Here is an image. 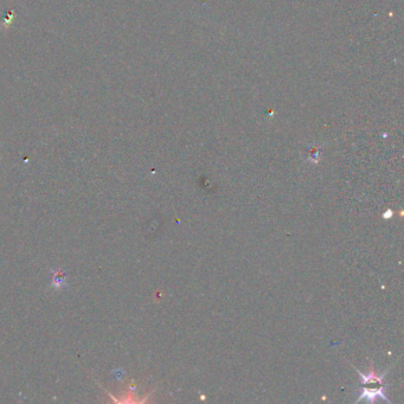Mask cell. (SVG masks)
Returning a JSON list of instances; mask_svg holds the SVG:
<instances>
[{
    "label": "cell",
    "instance_id": "1",
    "mask_svg": "<svg viewBox=\"0 0 404 404\" xmlns=\"http://www.w3.org/2000/svg\"><path fill=\"white\" fill-rule=\"evenodd\" d=\"M377 398H383L384 401H387L388 403H391L390 399L387 397V395H385V387L383 384L381 385L378 389H369V388H362V394L359 397L357 398V401L356 402H361L363 399H366L367 402L370 403H373L376 401Z\"/></svg>",
    "mask_w": 404,
    "mask_h": 404
},
{
    "label": "cell",
    "instance_id": "2",
    "mask_svg": "<svg viewBox=\"0 0 404 404\" xmlns=\"http://www.w3.org/2000/svg\"><path fill=\"white\" fill-rule=\"evenodd\" d=\"M355 369H356V367H355ZM356 370H357V369H356ZM388 371H389V370L384 371V372L382 373V374H377L376 372H374L373 366L371 365V369H370V372H369V373L364 374V373H362L359 370H357V372L359 373V376H361L362 384H363V385H366V384H373V383L383 384V380H384V377L387 376Z\"/></svg>",
    "mask_w": 404,
    "mask_h": 404
},
{
    "label": "cell",
    "instance_id": "3",
    "mask_svg": "<svg viewBox=\"0 0 404 404\" xmlns=\"http://www.w3.org/2000/svg\"><path fill=\"white\" fill-rule=\"evenodd\" d=\"M14 18H16V13H14V10H10L9 13H7V16L5 18V20L2 23V27L5 28V29H9L11 25H12Z\"/></svg>",
    "mask_w": 404,
    "mask_h": 404
},
{
    "label": "cell",
    "instance_id": "4",
    "mask_svg": "<svg viewBox=\"0 0 404 404\" xmlns=\"http://www.w3.org/2000/svg\"><path fill=\"white\" fill-rule=\"evenodd\" d=\"M392 216V211L391 210H389L388 212H387V215H384V218H390Z\"/></svg>",
    "mask_w": 404,
    "mask_h": 404
}]
</instances>
